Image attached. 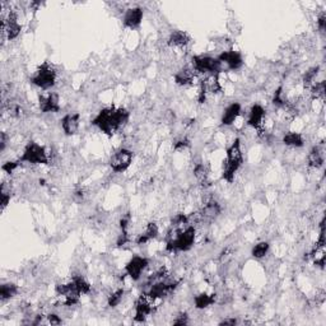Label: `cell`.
Returning <instances> with one entry per match:
<instances>
[{
  "label": "cell",
  "instance_id": "obj_1",
  "mask_svg": "<svg viewBox=\"0 0 326 326\" xmlns=\"http://www.w3.org/2000/svg\"><path fill=\"white\" fill-rule=\"evenodd\" d=\"M129 112L125 109H116V107H109L101 111L97 116L94 117L93 125L97 126L101 131H104L107 135H113L117 130H120L128 123Z\"/></svg>",
  "mask_w": 326,
  "mask_h": 326
},
{
  "label": "cell",
  "instance_id": "obj_2",
  "mask_svg": "<svg viewBox=\"0 0 326 326\" xmlns=\"http://www.w3.org/2000/svg\"><path fill=\"white\" fill-rule=\"evenodd\" d=\"M195 228L193 226L185 229L174 228V235L167 241V251L177 252V251H188L193 247L195 242Z\"/></svg>",
  "mask_w": 326,
  "mask_h": 326
},
{
  "label": "cell",
  "instance_id": "obj_3",
  "mask_svg": "<svg viewBox=\"0 0 326 326\" xmlns=\"http://www.w3.org/2000/svg\"><path fill=\"white\" fill-rule=\"evenodd\" d=\"M242 162L243 155L241 151V143H239V139H236L232 143V146L227 149V161L224 171H223V178L228 182H232L236 172L242 166Z\"/></svg>",
  "mask_w": 326,
  "mask_h": 326
},
{
  "label": "cell",
  "instance_id": "obj_4",
  "mask_svg": "<svg viewBox=\"0 0 326 326\" xmlns=\"http://www.w3.org/2000/svg\"><path fill=\"white\" fill-rule=\"evenodd\" d=\"M20 161L31 163V165H47L49 157H47L46 149L43 147L35 142H31L27 144L24 151H23V154Z\"/></svg>",
  "mask_w": 326,
  "mask_h": 326
},
{
  "label": "cell",
  "instance_id": "obj_5",
  "mask_svg": "<svg viewBox=\"0 0 326 326\" xmlns=\"http://www.w3.org/2000/svg\"><path fill=\"white\" fill-rule=\"evenodd\" d=\"M35 86H37L41 89H49V88L54 87L56 82V71L52 68L51 65L45 63L42 64L37 70H36L35 75L31 79Z\"/></svg>",
  "mask_w": 326,
  "mask_h": 326
},
{
  "label": "cell",
  "instance_id": "obj_6",
  "mask_svg": "<svg viewBox=\"0 0 326 326\" xmlns=\"http://www.w3.org/2000/svg\"><path fill=\"white\" fill-rule=\"evenodd\" d=\"M193 66L194 71L197 73H205V74H219L222 71V64L218 59L212 56H194L193 58Z\"/></svg>",
  "mask_w": 326,
  "mask_h": 326
},
{
  "label": "cell",
  "instance_id": "obj_7",
  "mask_svg": "<svg viewBox=\"0 0 326 326\" xmlns=\"http://www.w3.org/2000/svg\"><path fill=\"white\" fill-rule=\"evenodd\" d=\"M134 154L129 149H120L116 153H113L110 158V167L112 168L113 172L121 174L125 172L131 165Z\"/></svg>",
  "mask_w": 326,
  "mask_h": 326
},
{
  "label": "cell",
  "instance_id": "obj_8",
  "mask_svg": "<svg viewBox=\"0 0 326 326\" xmlns=\"http://www.w3.org/2000/svg\"><path fill=\"white\" fill-rule=\"evenodd\" d=\"M153 300L151 296L148 294H142L140 297L138 298L135 304V317L134 320L138 321V323H143L146 321L147 317L153 312Z\"/></svg>",
  "mask_w": 326,
  "mask_h": 326
},
{
  "label": "cell",
  "instance_id": "obj_9",
  "mask_svg": "<svg viewBox=\"0 0 326 326\" xmlns=\"http://www.w3.org/2000/svg\"><path fill=\"white\" fill-rule=\"evenodd\" d=\"M55 289L59 296L64 297V304H66V306H74V304H77L78 302H79V298H81L82 293L78 291L73 282H70L68 284H58Z\"/></svg>",
  "mask_w": 326,
  "mask_h": 326
},
{
  "label": "cell",
  "instance_id": "obj_10",
  "mask_svg": "<svg viewBox=\"0 0 326 326\" xmlns=\"http://www.w3.org/2000/svg\"><path fill=\"white\" fill-rule=\"evenodd\" d=\"M148 259L143 256H134L125 266L126 274L131 278L132 281H139L142 277V273L148 266Z\"/></svg>",
  "mask_w": 326,
  "mask_h": 326
},
{
  "label": "cell",
  "instance_id": "obj_11",
  "mask_svg": "<svg viewBox=\"0 0 326 326\" xmlns=\"http://www.w3.org/2000/svg\"><path fill=\"white\" fill-rule=\"evenodd\" d=\"M21 24L18 23V18H17V14L14 12H10L8 14L7 18H4L3 23H1V31H3L4 35H7L8 40H14L18 37V35L21 33Z\"/></svg>",
  "mask_w": 326,
  "mask_h": 326
},
{
  "label": "cell",
  "instance_id": "obj_12",
  "mask_svg": "<svg viewBox=\"0 0 326 326\" xmlns=\"http://www.w3.org/2000/svg\"><path fill=\"white\" fill-rule=\"evenodd\" d=\"M178 282H166V281H159L155 282L154 284L152 285L151 291H149L148 296L153 298V300H157V298H163L166 296L174 291V288L177 287Z\"/></svg>",
  "mask_w": 326,
  "mask_h": 326
},
{
  "label": "cell",
  "instance_id": "obj_13",
  "mask_svg": "<svg viewBox=\"0 0 326 326\" xmlns=\"http://www.w3.org/2000/svg\"><path fill=\"white\" fill-rule=\"evenodd\" d=\"M217 59L219 60L220 64H226L228 69H232V70H237V69H239L243 65V59L241 54L237 51H233V50L223 51Z\"/></svg>",
  "mask_w": 326,
  "mask_h": 326
},
{
  "label": "cell",
  "instance_id": "obj_14",
  "mask_svg": "<svg viewBox=\"0 0 326 326\" xmlns=\"http://www.w3.org/2000/svg\"><path fill=\"white\" fill-rule=\"evenodd\" d=\"M40 110L42 112H59L60 105H59V96L56 93H47L40 97Z\"/></svg>",
  "mask_w": 326,
  "mask_h": 326
},
{
  "label": "cell",
  "instance_id": "obj_15",
  "mask_svg": "<svg viewBox=\"0 0 326 326\" xmlns=\"http://www.w3.org/2000/svg\"><path fill=\"white\" fill-rule=\"evenodd\" d=\"M143 21V9L142 8H130L125 12L124 16V24L128 28H138Z\"/></svg>",
  "mask_w": 326,
  "mask_h": 326
},
{
  "label": "cell",
  "instance_id": "obj_16",
  "mask_svg": "<svg viewBox=\"0 0 326 326\" xmlns=\"http://www.w3.org/2000/svg\"><path fill=\"white\" fill-rule=\"evenodd\" d=\"M79 113H68L62 119V128L66 135H74L79 129Z\"/></svg>",
  "mask_w": 326,
  "mask_h": 326
},
{
  "label": "cell",
  "instance_id": "obj_17",
  "mask_svg": "<svg viewBox=\"0 0 326 326\" xmlns=\"http://www.w3.org/2000/svg\"><path fill=\"white\" fill-rule=\"evenodd\" d=\"M200 89L203 90L205 94L219 93V92H222V86H220L218 74H209L204 81H201Z\"/></svg>",
  "mask_w": 326,
  "mask_h": 326
},
{
  "label": "cell",
  "instance_id": "obj_18",
  "mask_svg": "<svg viewBox=\"0 0 326 326\" xmlns=\"http://www.w3.org/2000/svg\"><path fill=\"white\" fill-rule=\"evenodd\" d=\"M264 117H265L264 107L260 106V105H254L249 112L247 124H249L251 128H255V129L259 130L260 128H261L262 121H264Z\"/></svg>",
  "mask_w": 326,
  "mask_h": 326
},
{
  "label": "cell",
  "instance_id": "obj_19",
  "mask_svg": "<svg viewBox=\"0 0 326 326\" xmlns=\"http://www.w3.org/2000/svg\"><path fill=\"white\" fill-rule=\"evenodd\" d=\"M241 113V105L235 102V104H231L226 110L222 116V125L229 126L232 125L235 121H236L237 117L239 116Z\"/></svg>",
  "mask_w": 326,
  "mask_h": 326
},
{
  "label": "cell",
  "instance_id": "obj_20",
  "mask_svg": "<svg viewBox=\"0 0 326 326\" xmlns=\"http://www.w3.org/2000/svg\"><path fill=\"white\" fill-rule=\"evenodd\" d=\"M158 226L155 223H148L146 229H144V232L140 233L138 239H136V243L138 245H144V243L152 241V239H154L155 237L158 236Z\"/></svg>",
  "mask_w": 326,
  "mask_h": 326
},
{
  "label": "cell",
  "instance_id": "obj_21",
  "mask_svg": "<svg viewBox=\"0 0 326 326\" xmlns=\"http://www.w3.org/2000/svg\"><path fill=\"white\" fill-rule=\"evenodd\" d=\"M308 165L310 167L313 168H320L324 166V162H325V155H324V149L320 146L313 147L311 149V152L308 153Z\"/></svg>",
  "mask_w": 326,
  "mask_h": 326
},
{
  "label": "cell",
  "instance_id": "obj_22",
  "mask_svg": "<svg viewBox=\"0 0 326 326\" xmlns=\"http://www.w3.org/2000/svg\"><path fill=\"white\" fill-rule=\"evenodd\" d=\"M195 71L191 68H182L174 74V82L178 86H189L194 82Z\"/></svg>",
  "mask_w": 326,
  "mask_h": 326
},
{
  "label": "cell",
  "instance_id": "obj_23",
  "mask_svg": "<svg viewBox=\"0 0 326 326\" xmlns=\"http://www.w3.org/2000/svg\"><path fill=\"white\" fill-rule=\"evenodd\" d=\"M190 41V37L184 31H174L168 37V45L170 46H177V47H182L186 46Z\"/></svg>",
  "mask_w": 326,
  "mask_h": 326
},
{
  "label": "cell",
  "instance_id": "obj_24",
  "mask_svg": "<svg viewBox=\"0 0 326 326\" xmlns=\"http://www.w3.org/2000/svg\"><path fill=\"white\" fill-rule=\"evenodd\" d=\"M283 143L288 147H293V148H301L304 147V136L301 135L300 132L296 131H288L284 136H283Z\"/></svg>",
  "mask_w": 326,
  "mask_h": 326
},
{
  "label": "cell",
  "instance_id": "obj_25",
  "mask_svg": "<svg viewBox=\"0 0 326 326\" xmlns=\"http://www.w3.org/2000/svg\"><path fill=\"white\" fill-rule=\"evenodd\" d=\"M214 302H216V296L209 293H199L197 296H195L194 298L195 307H196L197 310L207 308V307L212 306Z\"/></svg>",
  "mask_w": 326,
  "mask_h": 326
},
{
  "label": "cell",
  "instance_id": "obj_26",
  "mask_svg": "<svg viewBox=\"0 0 326 326\" xmlns=\"http://www.w3.org/2000/svg\"><path fill=\"white\" fill-rule=\"evenodd\" d=\"M194 174L196 180L200 182L203 186H207L209 184V171H208L207 166L204 165H197L194 168Z\"/></svg>",
  "mask_w": 326,
  "mask_h": 326
},
{
  "label": "cell",
  "instance_id": "obj_27",
  "mask_svg": "<svg viewBox=\"0 0 326 326\" xmlns=\"http://www.w3.org/2000/svg\"><path fill=\"white\" fill-rule=\"evenodd\" d=\"M17 293H18V287L14 284L7 283V284H3L0 287V298H1V301L10 300L14 296H17Z\"/></svg>",
  "mask_w": 326,
  "mask_h": 326
},
{
  "label": "cell",
  "instance_id": "obj_28",
  "mask_svg": "<svg viewBox=\"0 0 326 326\" xmlns=\"http://www.w3.org/2000/svg\"><path fill=\"white\" fill-rule=\"evenodd\" d=\"M71 282L74 283L77 289L81 292L82 294H88L90 292V284L84 279L83 277H81V275H75V277H73Z\"/></svg>",
  "mask_w": 326,
  "mask_h": 326
},
{
  "label": "cell",
  "instance_id": "obj_29",
  "mask_svg": "<svg viewBox=\"0 0 326 326\" xmlns=\"http://www.w3.org/2000/svg\"><path fill=\"white\" fill-rule=\"evenodd\" d=\"M325 82H319V83H315L311 87V94H312L313 100H324L325 97Z\"/></svg>",
  "mask_w": 326,
  "mask_h": 326
},
{
  "label": "cell",
  "instance_id": "obj_30",
  "mask_svg": "<svg viewBox=\"0 0 326 326\" xmlns=\"http://www.w3.org/2000/svg\"><path fill=\"white\" fill-rule=\"evenodd\" d=\"M319 66H316V68H312L310 69L308 71H306V74L304 75V86L306 88H310L312 87L313 84L316 83V75L317 73H319Z\"/></svg>",
  "mask_w": 326,
  "mask_h": 326
},
{
  "label": "cell",
  "instance_id": "obj_31",
  "mask_svg": "<svg viewBox=\"0 0 326 326\" xmlns=\"http://www.w3.org/2000/svg\"><path fill=\"white\" fill-rule=\"evenodd\" d=\"M273 102H274L275 106L278 107H285L287 106V97H285V92L283 89V87H279L275 90L274 97H273Z\"/></svg>",
  "mask_w": 326,
  "mask_h": 326
},
{
  "label": "cell",
  "instance_id": "obj_32",
  "mask_svg": "<svg viewBox=\"0 0 326 326\" xmlns=\"http://www.w3.org/2000/svg\"><path fill=\"white\" fill-rule=\"evenodd\" d=\"M269 251V243L268 242H259L258 245L254 246L252 249V256L256 259H261L264 258Z\"/></svg>",
  "mask_w": 326,
  "mask_h": 326
},
{
  "label": "cell",
  "instance_id": "obj_33",
  "mask_svg": "<svg viewBox=\"0 0 326 326\" xmlns=\"http://www.w3.org/2000/svg\"><path fill=\"white\" fill-rule=\"evenodd\" d=\"M124 293H125L124 289H117V291H115L113 293H111L110 296H109V300H107V304H109V306L110 307L119 306L124 298Z\"/></svg>",
  "mask_w": 326,
  "mask_h": 326
},
{
  "label": "cell",
  "instance_id": "obj_34",
  "mask_svg": "<svg viewBox=\"0 0 326 326\" xmlns=\"http://www.w3.org/2000/svg\"><path fill=\"white\" fill-rule=\"evenodd\" d=\"M0 197H1V209L7 207L10 201V189H7V185H1L0 189Z\"/></svg>",
  "mask_w": 326,
  "mask_h": 326
},
{
  "label": "cell",
  "instance_id": "obj_35",
  "mask_svg": "<svg viewBox=\"0 0 326 326\" xmlns=\"http://www.w3.org/2000/svg\"><path fill=\"white\" fill-rule=\"evenodd\" d=\"M21 161L18 162H7L3 165V171H5L7 174H13V171L16 170L18 166H20Z\"/></svg>",
  "mask_w": 326,
  "mask_h": 326
},
{
  "label": "cell",
  "instance_id": "obj_36",
  "mask_svg": "<svg viewBox=\"0 0 326 326\" xmlns=\"http://www.w3.org/2000/svg\"><path fill=\"white\" fill-rule=\"evenodd\" d=\"M317 27H319V29L321 31V32H324V31H325V27H326V14H325V12L320 14L319 18H317Z\"/></svg>",
  "mask_w": 326,
  "mask_h": 326
},
{
  "label": "cell",
  "instance_id": "obj_37",
  "mask_svg": "<svg viewBox=\"0 0 326 326\" xmlns=\"http://www.w3.org/2000/svg\"><path fill=\"white\" fill-rule=\"evenodd\" d=\"M62 323V319L58 315H55V313H51V315L47 316V324H50V325H60Z\"/></svg>",
  "mask_w": 326,
  "mask_h": 326
},
{
  "label": "cell",
  "instance_id": "obj_38",
  "mask_svg": "<svg viewBox=\"0 0 326 326\" xmlns=\"http://www.w3.org/2000/svg\"><path fill=\"white\" fill-rule=\"evenodd\" d=\"M188 324V315L186 313H180L177 319L174 321V325H186Z\"/></svg>",
  "mask_w": 326,
  "mask_h": 326
},
{
  "label": "cell",
  "instance_id": "obj_39",
  "mask_svg": "<svg viewBox=\"0 0 326 326\" xmlns=\"http://www.w3.org/2000/svg\"><path fill=\"white\" fill-rule=\"evenodd\" d=\"M189 146H190L189 140H186V139H182V140H178V142L174 144V149H176V151H178V149L188 148Z\"/></svg>",
  "mask_w": 326,
  "mask_h": 326
},
{
  "label": "cell",
  "instance_id": "obj_40",
  "mask_svg": "<svg viewBox=\"0 0 326 326\" xmlns=\"http://www.w3.org/2000/svg\"><path fill=\"white\" fill-rule=\"evenodd\" d=\"M0 143H1V151H4L5 149V146H7V134L5 132H1L0 134Z\"/></svg>",
  "mask_w": 326,
  "mask_h": 326
},
{
  "label": "cell",
  "instance_id": "obj_41",
  "mask_svg": "<svg viewBox=\"0 0 326 326\" xmlns=\"http://www.w3.org/2000/svg\"><path fill=\"white\" fill-rule=\"evenodd\" d=\"M236 324H237L236 319H227L223 320L222 323H220V325H236Z\"/></svg>",
  "mask_w": 326,
  "mask_h": 326
}]
</instances>
